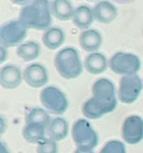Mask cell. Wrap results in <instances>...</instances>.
<instances>
[{"mask_svg":"<svg viewBox=\"0 0 143 153\" xmlns=\"http://www.w3.org/2000/svg\"><path fill=\"white\" fill-rule=\"evenodd\" d=\"M49 112L41 108H33L30 109L25 116V123H37L47 127L51 121Z\"/></svg>","mask_w":143,"mask_h":153,"instance_id":"cell-21","label":"cell"},{"mask_svg":"<svg viewBox=\"0 0 143 153\" xmlns=\"http://www.w3.org/2000/svg\"><path fill=\"white\" fill-rule=\"evenodd\" d=\"M92 98L82 106V113L86 118L99 119L116 109L117 97L113 82L107 79H98L92 85Z\"/></svg>","mask_w":143,"mask_h":153,"instance_id":"cell-1","label":"cell"},{"mask_svg":"<svg viewBox=\"0 0 143 153\" xmlns=\"http://www.w3.org/2000/svg\"><path fill=\"white\" fill-rule=\"evenodd\" d=\"M99 153H126V147L120 140H110L104 145Z\"/></svg>","mask_w":143,"mask_h":153,"instance_id":"cell-23","label":"cell"},{"mask_svg":"<svg viewBox=\"0 0 143 153\" xmlns=\"http://www.w3.org/2000/svg\"><path fill=\"white\" fill-rule=\"evenodd\" d=\"M113 1L116 3H119V4H127V3L130 2L133 0H113Z\"/></svg>","mask_w":143,"mask_h":153,"instance_id":"cell-27","label":"cell"},{"mask_svg":"<svg viewBox=\"0 0 143 153\" xmlns=\"http://www.w3.org/2000/svg\"><path fill=\"white\" fill-rule=\"evenodd\" d=\"M94 19L101 24H110L116 19L118 9L115 4L107 0H101L92 7Z\"/></svg>","mask_w":143,"mask_h":153,"instance_id":"cell-12","label":"cell"},{"mask_svg":"<svg viewBox=\"0 0 143 153\" xmlns=\"http://www.w3.org/2000/svg\"><path fill=\"white\" fill-rule=\"evenodd\" d=\"M74 153H94L93 151H89V152H86V151H83L80 150V149H77L75 151Z\"/></svg>","mask_w":143,"mask_h":153,"instance_id":"cell-28","label":"cell"},{"mask_svg":"<svg viewBox=\"0 0 143 153\" xmlns=\"http://www.w3.org/2000/svg\"><path fill=\"white\" fill-rule=\"evenodd\" d=\"M86 1H89V2L93 3V2H98V1H101V0H86Z\"/></svg>","mask_w":143,"mask_h":153,"instance_id":"cell-29","label":"cell"},{"mask_svg":"<svg viewBox=\"0 0 143 153\" xmlns=\"http://www.w3.org/2000/svg\"><path fill=\"white\" fill-rule=\"evenodd\" d=\"M57 141L46 137L37 144V153H58Z\"/></svg>","mask_w":143,"mask_h":153,"instance_id":"cell-22","label":"cell"},{"mask_svg":"<svg viewBox=\"0 0 143 153\" xmlns=\"http://www.w3.org/2000/svg\"><path fill=\"white\" fill-rule=\"evenodd\" d=\"M28 28L20 19H13L0 28V44L6 48L19 46L28 35Z\"/></svg>","mask_w":143,"mask_h":153,"instance_id":"cell-6","label":"cell"},{"mask_svg":"<svg viewBox=\"0 0 143 153\" xmlns=\"http://www.w3.org/2000/svg\"><path fill=\"white\" fill-rule=\"evenodd\" d=\"M55 66L60 76L65 79H74L81 75L83 64L79 52L73 47L60 50L55 58Z\"/></svg>","mask_w":143,"mask_h":153,"instance_id":"cell-3","label":"cell"},{"mask_svg":"<svg viewBox=\"0 0 143 153\" xmlns=\"http://www.w3.org/2000/svg\"><path fill=\"white\" fill-rule=\"evenodd\" d=\"M7 48L3 46H0V63L1 64H2L4 61H5L7 59L8 53H7Z\"/></svg>","mask_w":143,"mask_h":153,"instance_id":"cell-24","label":"cell"},{"mask_svg":"<svg viewBox=\"0 0 143 153\" xmlns=\"http://www.w3.org/2000/svg\"><path fill=\"white\" fill-rule=\"evenodd\" d=\"M52 16L49 0H32L22 6L19 19L28 29L45 31L51 27Z\"/></svg>","mask_w":143,"mask_h":153,"instance_id":"cell-2","label":"cell"},{"mask_svg":"<svg viewBox=\"0 0 143 153\" xmlns=\"http://www.w3.org/2000/svg\"><path fill=\"white\" fill-rule=\"evenodd\" d=\"M23 73L20 68L13 64H7L0 70V85L6 90H13L21 85Z\"/></svg>","mask_w":143,"mask_h":153,"instance_id":"cell-11","label":"cell"},{"mask_svg":"<svg viewBox=\"0 0 143 153\" xmlns=\"http://www.w3.org/2000/svg\"><path fill=\"white\" fill-rule=\"evenodd\" d=\"M123 140L128 144L135 145L143 139V119L137 115H132L125 120L122 125Z\"/></svg>","mask_w":143,"mask_h":153,"instance_id":"cell-9","label":"cell"},{"mask_svg":"<svg viewBox=\"0 0 143 153\" xmlns=\"http://www.w3.org/2000/svg\"><path fill=\"white\" fill-rule=\"evenodd\" d=\"M49 73L46 67L39 63L29 64L23 71V79L25 83L34 88L45 86L49 82Z\"/></svg>","mask_w":143,"mask_h":153,"instance_id":"cell-10","label":"cell"},{"mask_svg":"<svg viewBox=\"0 0 143 153\" xmlns=\"http://www.w3.org/2000/svg\"><path fill=\"white\" fill-rule=\"evenodd\" d=\"M74 9L70 0H52L51 1L52 16L59 20L72 19Z\"/></svg>","mask_w":143,"mask_h":153,"instance_id":"cell-18","label":"cell"},{"mask_svg":"<svg viewBox=\"0 0 143 153\" xmlns=\"http://www.w3.org/2000/svg\"><path fill=\"white\" fill-rule=\"evenodd\" d=\"M42 40L47 49L56 50L65 42L66 34L63 30L59 27H49L44 31Z\"/></svg>","mask_w":143,"mask_h":153,"instance_id":"cell-16","label":"cell"},{"mask_svg":"<svg viewBox=\"0 0 143 153\" xmlns=\"http://www.w3.org/2000/svg\"><path fill=\"white\" fill-rule=\"evenodd\" d=\"M69 123L63 117H55L51 120L46 127V135L56 141L64 140L69 134Z\"/></svg>","mask_w":143,"mask_h":153,"instance_id":"cell-15","label":"cell"},{"mask_svg":"<svg viewBox=\"0 0 143 153\" xmlns=\"http://www.w3.org/2000/svg\"><path fill=\"white\" fill-rule=\"evenodd\" d=\"M40 102L46 110L55 115L63 114L69 108V101L66 94L54 86L46 87L40 95Z\"/></svg>","mask_w":143,"mask_h":153,"instance_id":"cell-5","label":"cell"},{"mask_svg":"<svg viewBox=\"0 0 143 153\" xmlns=\"http://www.w3.org/2000/svg\"><path fill=\"white\" fill-rule=\"evenodd\" d=\"M72 134L77 149L93 151L98 144V135L91 124L85 119H79L72 126Z\"/></svg>","mask_w":143,"mask_h":153,"instance_id":"cell-4","label":"cell"},{"mask_svg":"<svg viewBox=\"0 0 143 153\" xmlns=\"http://www.w3.org/2000/svg\"><path fill=\"white\" fill-rule=\"evenodd\" d=\"M83 66L86 71L92 75H99L107 70L109 61L104 55L100 52H90L85 58Z\"/></svg>","mask_w":143,"mask_h":153,"instance_id":"cell-14","label":"cell"},{"mask_svg":"<svg viewBox=\"0 0 143 153\" xmlns=\"http://www.w3.org/2000/svg\"><path fill=\"white\" fill-rule=\"evenodd\" d=\"M16 55L24 61L29 62L37 59L41 52L40 45L36 41H27L18 46Z\"/></svg>","mask_w":143,"mask_h":153,"instance_id":"cell-20","label":"cell"},{"mask_svg":"<svg viewBox=\"0 0 143 153\" xmlns=\"http://www.w3.org/2000/svg\"><path fill=\"white\" fill-rule=\"evenodd\" d=\"M22 137L27 142L38 144L46 135V127L37 123H25L22 129Z\"/></svg>","mask_w":143,"mask_h":153,"instance_id":"cell-19","label":"cell"},{"mask_svg":"<svg viewBox=\"0 0 143 153\" xmlns=\"http://www.w3.org/2000/svg\"><path fill=\"white\" fill-rule=\"evenodd\" d=\"M10 1L15 4L23 6L27 4L28 3H29L30 1H31L32 0H10Z\"/></svg>","mask_w":143,"mask_h":153,"instance_id":"cell-25","label":"cell"},{"mask_svg":"<svg viewBox=\"0 0 143 153\" xmlns=\"http://www.w3.org/2000/svg\"><path fill=\"white\" fill-rule=\"evenodd\" d=\"M79 43L82 49L87 52H98L103 43V37L95 29L83 30L79 37Z\"/></svg>","mask_w":143,"mask_h":153,"instance_id":"cell-13","label":"cell"},{"mask_svg":"<svg viewBox=\"0 0 143 153\" xmlns=\"http://www.w3.org/2000/svg\"><path fill=\"white\" fill-rule=\"evenodd\" d=\"M109 67L113 73L122 76L136 74L141 67V61L133 54L119 52L110 58Z\"/></svg>","mask_w":143,"mask_h":153,"instance_id":"cell-7","label":"cell"},{"mask_svg":"<svg viewBox=\"0 0 143 153\" xmlns=\"http://www.w3.org/2000/svg\"><path fill=\"white\" fill-rule=\"evenodd\" d=\"M0 153H10L7 146L3 141L0 143Z\"/></svg>","mask_w":143,"mask_h":153,"instance_id":"cell-26","label":"cell"},{"mask_svg":"<svg viewBox=\"0 0 143 153\" xmlns=\"http://www.w3.org/2000/svg\"><path fill=\"white\" fill-rule=\"evenodd\" d=\"M142 89V82L136 74L123 76L119 82L118 98L121 102L131 104L137 100Z\"/></svg>","mask_w":143,"mask_h":153,"instance_id":"cell-8","label":"cell"},{"mask_svg":"<svg viewBox=\"0 0 143 153\" xmlns=\"http://www.w3.org/2000/svg\"><path fill=\"white\" fill-rule=\"evenodd\" d=\"M94 19L92 8L86 4H81L74 9L72 17V22L77 28L80 30H86L89 28Z\"/></svg>","mask_w":143,"mask_h":153,"instance_id":"cell-17","label":"cell"}]
</instances>
